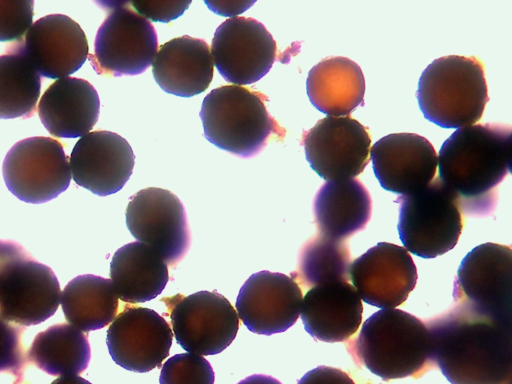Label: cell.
Returning a JSON list of instances; mask_svg holds the SVG:
<instances>
[{"mask_svg":"<svg viewBox=\"0 0 512 384\" xmlns=\"http://www.w3.org/2000/svg\"><path fill=\"white\" fill-rule=\"evenodd\" d=\"M425 324L432 359L451 384H505L509 380L511 321L455 303Z\"/></svg>","mask_w":512,"mask_h":384,"instance_id":"6da1fadb","label":"cell"},{"mask_svg":"<svg viewBox=\"0 0 512 384\" xmlns=\"http://www.w3.org/2000/svg\"><path fill=\"white\" fill-rule=\"evenodd\" d=\"M439 179L471 215L490 213L496 187L511 167V126L486 123L459 128L442 144Z\"/></svg>","mask_w":512,"mask_h":384,"instance_id":"7a4b0ae2","label":"cell"},{"mask_svg":"<svg viewBox=\"0 0 512 384\" xmlns=\"http://www.w3.org/2000/svg\"><path fill=\"white\" fill-rule=\"evenodd\" d=\"M349 344L356 360L386 381L416 375L433 361L426 324L396 308L372 314Z\"/></svg>","mask_w":512,"mask_h":384,"instance_id":"3957f363","label":"cell"},{"mask_svg":"<svg viewBox=\"0 0 512 384\" xmlns=\"http://www.w3.org/2000/svg\"><path fill=\"white\" fill-rule=\"evenodd\" d=\"M416 97L424 117L442 128L474 125L489 100L483 65L473 56L435 59L422 72Z\"/></svg>","mask_w":512,"mask_h":384,"instance_id":"277c9868","label":"cell"},{"mask_svg":"<svg viewBox=\"0 0 512 384\" xmlns=\"http://www.w3.org/2000/svg\"><path fill=\"white\" fill-rule=\"evenodd\" d=\"M267 97L237 85L213 89L200 111L205 138L233 155L248 158L258 154L272 134L284 132L269 114Z\"/></svg>","mask_w":512,"mask_h":384,"instance_id":"5b68a950","label":"cell"},{"mask_svg":"<svg viewBox=\"0 0 512 384\" xmlns=\"http://www.w3.org/2000/svg\"><path fill=\"white\" fill-rule=\"evenodd\" d=\"M52 269L38 262L24 247L0 240V316L27 327L51 317L61 301Z\"/></svg>","mask_w":512,"mask_h":384,"instance_id":"8992f818","label":"cell"},{"mask_svg":"<svg viewBox=\"0 0 512 384\" xmlns=\"http://www.w3.org/2000/svg\"><path fill=\"white\" fill-rule=\"evenodd\" d=\"M398 233L404 248L421 258H435L453 249L463 228L456 196L439 179L422 190L399 196Z\"/></svg>","mask_w":512,"mask_h":384,"instance_id":"52a82bcc","label":"cell"},{"mask_svg":"<svg viewBox=\"0 0 512 384\" xmlns=\"http://www.w3.org/2000/svg\"><path fill=\"white\" fill-rule=\"evenodd\" d=\"M100 4L109 14L96 33L94 53L89 56L93 69L116 77L143 73L158 50L154 26L133 10L129 1Z\"/></svg>","mask_w":512,"mask_h":384,"instance_id":"ba28073f","label":"cell"},{"mask_svg":"<svg viewBox=\"0 0 512 384\" xmlns=\"http://www.w3.org/2000/svg\"><path fill=\"white\" fill-rule=\"evenodd\" d=\"M2 173L9 191L32 204L56 198L68 188L72 178L61 143L42 136L16 142L4 158Z\"/></svg>","mask_w":512,"mask_h":384,"instance_id":"9c48e42d","label":"cell"},{"mask_svg":"<svg viewBox=\"0 0 512 384\" xmlns=\"http://www.w3.org/2000/svg\"><path fill=\"white\" fill-rule=\"evenodd\" d=\"M162 301L168 307L176 342L189 353L218 354L237 335V311L216 291H199L188 296L177 294Z\"/></svg>","mask_w":512,"mask_h":384,"instance_id":"30bf717a","label":"cell"},{"mask_svg":"<svg viewBox=\"0 0 512 384\" xmlns=\"http://www.w3.org/2000/svg\"><path fill=\"white\" fill-rule=\"evenodd\" d=\"M511 296L512 250L509 246L484 243L462 259L453 289L455 303L511 321Z\"/></svg>","mask_w":512,"mask_h":384,"instance_id":"8fae6325","label":"cell"},{"mask_svg":"<svg viewBox=\"0 0 512 384\" xmlns=\"http://www.w3.org/2000/svg\"><path fill=\"white\" fill-rule=\"evenodd\" d=\"M126 225L132 236L157 251L167 265L174 266L190 247L185 208L169 190L149 187L129 198Z\"/></svg>","mask_w":512,"mask_h":384,"instance_id":"7c38bea8","label":"cell"},{"mask_svg":"<svg viewBox=\"0 0 512 384\" xmlns=\"http://www.w3.org/2000/svg\"><path fill=\"white\" fill-rule=\"evenodd\" d=\"M310 167L326 181L355 178L369 162L371 138L350 116H326L303 133Z\"/></svg>","mask_w":512,"mask_h":384,"instance_id":"4fadbf2b","label":"cell"},{"mask_svg":"<svg viewBox=\"0 0 512 384\" xmlns=\"http://www.w3.org/2000/svg\"><path fill=\"white\" fill-rule=\"evenodd\" d=\"M211 51L220 75L237 86L259 81L277 57L276 42L266 27L256 19L241 16L217 27Z\"/></svg>","mask_w":512,"mask_h":384,"instance_id":"5bb4252c","label":"cell"},{"mask_svg":"<svg viewBox=\"0 0 512 384\" xmlns=\"http://www.w3.org/2000/svg\"><path fill=\"white\" fill-rule=\"evenodd\" d=\"M173 332L156 311L128 307L111 322L106 336L113 361L122 368L144 373L161 366L169 355Z\"/></svg>","mask_w":512,"mask_h":384,"instance_id":"9a60e30c","label":"cell"},{"mask_svg":"<svg viewBox=\"0 0 512 384\" xmlns=\"http://www.w3.org/2000/svg\"><path fill=\"white\" fill-rule=\"evenodd\" d=\"M349 278L361 300L385 309L403 304L418 276L405 248L380 242L350 263Z\"/></svg>","mask_w":512,"mask_h":384,"instance_id":"2e32d148","label":"cell"},{"mask_svg":"<svg viewBox=\"0 0 512 384\" xmlns=\"http://www.w3.org/2000/svg\"><path fill=\"white\" fill-rule=\"evenodd\" d=\"M302 298L301 288L292 276L264 270L252 274L242 285L236 311L249 331L272 335L295 324Z\"/></svg>","mask_w":512,"mask_h":384,"instance_id":"e0dca14e","label":"cell"},{"mask_svg":"<svg viewBox=\"0 0 512 384\" xmlns=\"http://www.w3.org/2000/svg\"><path fill=\"white\" fill-rule=\"evenodd\" d=\"M13 46L27 57L40 76L50 79L69 77L89 56L84 31L63 14L38 19L30 26L24 40Z\"/></svg>","mask_w":512,"mask_h":384,"instance_id":"ac0fdd59","label":"cell"},{"mask_svg":"<svg viewBox=\"0 0 512 384\" xmlns=\"http://www.w3.org/2000/svg\"><path fill=\"white\" fill-rule=\"evenodd\" d=\"M374 174L382 188L400 196L425 188L435 177L438 156L432 144L415 133H393L370 149Z\"/></svg>","mask_w":512,"mask_h":384,"instance_id":"d6986e66","label":"cell"},{"mask_svg":"<svg viewBox=\"0 0 512 384\" xmlns=\"http://www.w3.org/2000/svg\"><path fill=\"white\" fill-rule=\"evenodd\" d=\"M69 164L78 186L107 196L120 191L129 180L135 156L130 144L119 134L97 130L77 141Z\"/></svg>","mask_w":512,"mask_h":384,"instance_id":"ffe728a7","label":"cell"},{"mask_svg":"<svg viewBox=\"0 0 512 384\" xmlns=\"http://www.w3.org/2000/svg\"><path fill=\"white\" fill-rule=\"evenodd\" d=\"M363 305L351 283L334 281L311 287L302 298L300 316L316 340L335 343L353 336L362 321Z\"/></svg>","mask_w":512,"mask_h":384,"instance_id":"44dd1931","label":"cell"},{"mask_svg":"<svg viewBox=\"0 0 512 384\" xmlns=\"http://www.w3.org/2000/svg\"><path fill=\"white\" fill-rule=\"evenodd\" d=\"M100 100L87 80L64 77L53 82L38 103V116L46 130L55 137L77 138L96 124Z\"/></svg>","mask_w":512,"mask_h":384,"instance_id":"7402d4cb","label":"cell"},{"mask_svg":"<svg viewBox=\"0 0 512 384\" xmlns=\"http://www.w3.org/2000/svg\"><path fill=\"white\" fill-rule=\"evenodd\" d=\"M214 72L207 42L187 35L160 46L152 62V73L160 88L175 96L192 97L204 92Z\"/></svg>","mask_w":512,"mask_h":384,"instance_id":"603a6c76","label":"cell"},{"mask_svg":"<svg viewBox=\"0 0 512 384\" xmlns=\"http://www.w3.org/2000/svg\"><path fill=\"white\" fill-rule=\"evenodd\" d=\"M313 211L319 235L344 241L370 220L371 196L356 178L327 181L315 196Z\"/></svg>","mask_w":512,"mask_h":384,"instance_id":"cb8c5ba5","label":"cell"},{"mask_svg":"<svg viewBox=\"0 0 512 384\" xmlns=\"http://www.w3.org/2000/svg\"><path fill=\"white\" fill-rule=\"evenodd\" d=\"M307 95L327 116L341 117L364 103L365 79L360 66L349 58H325L308 73Z\"/></svg>","mask_w":512,"mask_h":384,"instance_id":"d4e9b609","label":"cell"},{"mask_svg":"<svg viewBox=\"0 0 512 384\" xmlns=\"http://www.w3.org/2000/svg\"><path fill=\"white\" fill-rule=\"evenodd\" d=\"M110 280L120 300L142 303L154 299L169 280L168 265L149 245L135 241L119 248L110 264Z\"/></svg>","mask_w":512,"mask_h":384,"instance_id":"484cf974","label":"cell"},{"mask_svg":"<svg viewBox=\"0 0 512 384\" xmlns=\"http://www.w3.org/2000/svg\"><path fill=\"white\" fill-rule=\"evenodd\" d=\"M61 306L70 325L89 332L115 319L119 298L110 279L84 274L67 283L61 293Z\"/></svg>","mask_w":512,"mask_h":384,"instance_id":"4316f807","label":"cell"},{"mask_svg":"<svg viewBox=\"0 0 512 384\" xmlns=\"http://www.w3.org/2000/svg\"><path fill=\"white\" fill-rule=\"evenodd\" d=\"M27 358L49 375L70 376L78 375L88 367L91 350L88 338L81 330L60 323L35 336Z\"/></svg>","mask_w":512,"mask_h":384,"instance_id":"83f0119b","label":"cell"},{"mask_svg":"<svg viewBox=\"0 0 512 384\" xmlns=\"http://www.w3.org/2000/svg\"><path fill=\"white\" fill-rule=\"evenodd\" d=\"M41 76L27 57L11 45L0 55V118H28L35 112Z\"/></svg>","mask_w":512,"mask_h":384,"instance_id":"f1b7e54d","label":"cell"},{"mask_svg":"<svg viewBox=\"0 0 512 384\" xmlns=\"http://www.w3.org/2000/svg\"><path fill=\"white\" fill-rule=\"evenodd\" d=\"M350 253L344 241L317 234L302 247L298 271L291 276L305 286L348 281Z\"/></svg>","mask_w":512,"mask_h":384,"instance_id":"f546056e","label":"cell"},{"mask_svg":"<svg viewBox=\"0 0 512 384\" xmlns=\"http://www.w3.org/2000/svg\"><path fill=\"white\" fill-rule=\"evenodd\" d=\"M211 364L195 353H181L170 357L162 366L160 384H214Z\"/></svg>","mask_w":512,"mask_h":384,"instance_id":"4dcf8cb0","label":"cell"},{"mask_svg":"<svg viewBox=\"0 0 512 384\" xmlns=\"http://www.w3.org/2000/svg\"><path fill=\"white\" fill-rule=\"evenodd\" d=\"M24 327L0 316V372L12 374L18 382L23 377L26 357L21 344Z\"/></svg>","mask_w":512,"mask_h":384,"instance_id":"1f68e13d","label":"cell"},{"mask_svg":"<svg viewBox=\"0 0 512 384\" xmlns=\"http://www.w3.org/2000/svg\"><path fill=\"white\" fill-rule=\"evenodd\" d=\"M34 1L0 0V41H20L33 24Z\"/></svg>","mask_w":512,"mask_h":384,"instance_id":"d6a6232c","label":"cell"},{"mask_svg":"<svg viewBox=\"0 0 512 384\" xmlns=\"http://www.w3.org/2000/svg\"><path fill=\"white\" fill-rule=\"evenodd\" d=\"M191 1L174 0H133L130 4L147 20L168 23L181 16Z\"/></svg>","mask_w":512,"mask_h":384,"instance_id":"836d02e7","label":"cell"},{"mask_svg":"<svg viewBox=\"0 0 512 384\" xmlns=\"http://www.w3.org/2000/svg\"><path fill=\"white\" fill-rule=\"evenodd\" d=\"M297 384H356L339 368L318 366L307 372Z\"/></svg>","mask_w":512,"mask_h":384,"instance_id":"e575fe53","label":"cell"},{"mask_svg":"<svg viewBox=\"0 0 512 384\" xmlns=\"http://www.w3.org/2000/svg\"><path fill=\"white\" fill-rule=\"evenodd\" d=\"M255 1H205L207 6L213 12L223 15V16H236L245 10H247L250 6L254 4Z\"/></svg>","mask_w":512,"mask_h":384,"instance_id":"d590c367","label":"cell"},{"mask_svg":"<svg viewBox=\"0 0 512 384\" xmlns=\"http://www.w3.org/2000/svg\"><path fill=\"white\" fill-rule=\"evenodd\" d=\"M237 384H281V382L269 375L254 374L246 377Z\"/></svg>","mask_w":512,"mask_h":384,"instance_id":"8d00e7d4","label":"cell"},{"mask_svg":"<svg viewBox=\"0 0 512 384\" xmlns=\"http://www.w3.org/2000/svg\"><path fill=\"white\" fill-rule=\"evenodd\" d=\"M51 384H92L88 380L77 376V375H70V376H60L52 381Z\"/></svg>","mask_w":512,"mask_h":384,"instance_id":"74e56055","label":"cell"}]
</instances>
